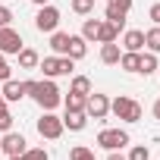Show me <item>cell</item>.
<instances>
[{"label": "cell", "mask_w": 160, "mask_h": 160, "mask_svg": "<svg viewBox=\"0 0 160 160\" xmlns=\"http://www.w3.org/2000/svg\"><path fill=\"white\" fill-rule=\"evenodd\" d=\"M10 78V63H7V57L0 53V82H7Z\"/></svg>", "instance_id": "31"}, {"label": "cell", "mask_w": 160, "mask_h": 160, "mask_svg": "<svg viewBox=\"0 0 160 160\" xmlns=\"http://www.w3.org/2000/svg\"><path fill=\"white\" fill-rule=\"evenodd\" d=\"M63 132H66L63 116H57L53 110H44V116L38 119V135H41V138H47V141H57Z\"/></svg>", "instance_id": "4"}, {"label": "cell", "mask_w": 160, "mask_h": 160, "mask_svg": "<svg viewBox=\"0 0 160 160\" xmlns=\"http://www.w3.org/2000/svg\"><path fill=\"white\" fill-rule=\"evenodd\" d=\"M126 16H129V13H122L119 7H110V3H107V22H113L119 32L126 28Z\"/></svg>", "instance_id": "24"}, {"label": "cell", "mask_w": 160, "mask_h": 160, "mask_svg": "<svg viewBox=\"0 0 160 160\" xmlns=\"http://www.w3.org/2000/svg\"><path fill=\"white\" fill-rule=\"evenodd\" d=\"M16 57H19V66H22V69H35V66L41 63L38 50H32V47H22V50H19Z\"/></svg>", "instance_id": "18"}, {"label": "cell", "mask_w": 160, "mask_h": 160, "mask_svg": "<svg viewBox=\"0 0 160 160\" xmlns=\"http://www.w3.org/2000/svg\"><path fill=\"white\" fill-rule=\"evenodd\" d=\"M88 53V41L82 35H69V47H66V57L69 60H85Z\"/></svg>", "instance_id": "11"}, {"label": "cell", "mask_w": 160, "mask_h": 160, "mask_svg": "<svg viewBox=\"0 0 160 160\" xmlns=\"http://www.w3.org/2000/svg\"><path fill=\"white\" fill-rule=\"evenodd\" d=\"M3 107H7V101H3V94H0V110H3Z\"/></svg>", "instance_id": "38"}, {"label": "cell", "mask_w": 160, "mask_h": 160, "mask_svg": "<svg viewBox=\"0 0 160 160\" xmlns=\"http://www.w3.org/2000/svg\"><path fill=\"white\" fill-rule=\"evenodd\" d=\"M85 101H88V98H82V94H72V91H69V94L63 98V107H66L69 113H85Z\"/></svg>", "instance_id": "20"}, {"label": "cell", "mask_w": 160, "mask_h": 160, "mask_svg": "<svg viewBox=\"0 0 160 160\" xmlns=\"http://www.w3.org/2000/svg\"><path fill=\"white\" fill-rule=\"evenodd\" d=\"M13 129V113L3 107V110H0V132H10Z\"/></svg>", "instance_id": "29"}, {"label": "cell", "mask_w": 160, "mask_h": 160, "mask_svg": "<svg viewBox=\"0 0 160 160\" xmlns=\"http://www.w3.org/2000/svg\"><path fill=\"white\" fill-rule=\"evenodd\" d=\"M3 25H13V10L10 7H0V28Z\"/></svg>", "instance_id": "30"}, {"label": "cell", "mask_w": 160, "mask_h": 160, "mask_svg": "<svg viewBox=\"0 0 160 160\" xmlns=\"http://www.w3.org/2000/svg\"><path fill=\"white\" fill-rule=\"evenodd\" d=\"M7 160H25V157H22V154H13V157H7Z\"/></svg>", "instance_id": "37"}, {"label": "cell", "mask_w": 160, "mask_h": 160, "mask_svg": "<svg viewBox=\"0 0 160 160\" xmlns=\"http://www.w3.org/2000/svg\"><path fill=\"white\" fill-rule=\"evenodd\" d=\"M144 47L151 53H160V25H154V28L144 32Z\"/></svg>", "instance_id": "23"}, {"label": "cell", "mask_w": 160, "mask_h": 160, "mask_svg": "<svg viewBox=\"0 0 160 160\" xmlns=\"http://www.w3.org/2000/svg\"><path fill=\"white\" fill-rule=\"evenodd\" d=\"M119 57H122V50H119V44H116V41L101 44V63H104V66H116V63H119Z\"/></svg>", "instance_id": "13"}, {"label": "cell", "mask_w": 160, "mask_h": 160, "mask_svg": "<svg viewBox=\"0 0 160 160\" xmlns=\"http://www.w3.org/2000/svg\"><path fill=\"white\" fill-rule=\"evenodd\" d=\"M129 141L132 138L126 129H101L98 132V148H104V151H122Z\"/></svg>", "instance_id": "5"}, {"label": "cell", "mask_w": 160, "mask_h": 160, "mask_svg": "<svg viewBox=\"0 0 160 160\" xmlns=\"http://www.w3.org/2000/svg\"><path fill=\"white\" fill-rule=\"evenodd\" d=\"M157 69H160L157 53H151V50H148V53H141V66H138V72H141V75H154Z\"/></svg>", "instance_id": "19"}, {"label": "cell", "mask_w": 160, "mask_h": 160, "mask_svg": "<svg viewBox=\"0 0 160 160\" xmlns=\"http://www.w3.org/2000/svg\"><path fill=\"white\" fill-rule=\"evenodd\" d=\"M122 50H135V53H141V50H144V32L129 28V32L122 35Z\"/></svg>", "instance_id": "12"}, {"label": "cell", "mask_w": 160, "mask_h": 160, "mask_svg": "<svg viewBox=\"0 0 160 160\" xmlns=\"http://www.w3.org/2000/svg\"><path fill=\"white\" fill-rule=\"evenodd\" d=\"M41 110H57L60 104H63V94H60V88H57V82L53 78H44V82H35V88H32V94H28Z\"/></svg>", "instance_id": "1"}, {"label": "cell", "mask_w": 160, "mask_h": 160, "mask_svg": "<svg viewBox=\"0 0 160 160\" xmlns=\"http://www.w3.org/2000/svg\"><path fill=\"white\" fill-rule=\"evenodd\" d=\"M116 66L126 69V72H138V66H141V53H135V50H122V57H119Z\"/></svg>", "instance_id": "15"}, {"label": "cell", "mask_w": 160, "mask_h": 160, "mask_svg": "<svg viewBox=\"0 0 160 160\" xmlns=\"http://www.w3.org/2000/svg\"><path fill=\"white\" fill-rule=\"evenodd\" d=\"M107 160H126V157H122L119 151H110V157H107Z\"/></svg>", "instance_id": "35"}, {"label": "cell", "mask_w": 160, "mask_h": 160, "mask_svg": "<svg viewBox=\"0 0 160 160\" xmlns=\"http://www.w3.org/2000/svg\"><path fill=\"white\" fill-rule=\"evenodd\" d=\"M126 160H151V151L144 148V144H135L132 151H129V157Z\"/></svg>", "instance_id": "27"}, {"label": "cell", "mask_w": 160, "mask_h": 160, "mask_svg": "<svg viewBox=\"0 0 160 160\" xmlns=\"http://www.w3.org/2000/svg\"><path fill=\"white\" fill-rule=\"evenodd\" d=\"M72 66H75V60H69V57H44L41 63H38V69L44 72V78H60V75H69L72 72Z\"/></svg>", "instance_id": "3"}, {"label": "cell", "mask_w": 160, "mask_h": 160, "mask_svg": "<svg viewBox=\"0 0 160 160\" xmlns=\"http://www.w3.org/2000/svg\"><path fill=\"white\" fill-rule=\"evenodd\" d=\"M69 7L78 16H88V13H94V0H69Z\"/></svg>", "instance_id": "25"}, {"label": "cell", "mask_w": 160, "mask_h": 160, "mask_svg": "<svg viewBox=\"0 0 160 160\" xmlns=\"http://www.w3.org/2000/svg\"><path fill=\"white\" fill-rule=\"evenodd\" d=\"M110 113L119 116L122 122H138V119H141V104L132 101L129 94H119V98L110 101Z\"/></svg>", "instance_id": "2"}, {"label": "cell", "mask_w": 160, "mask_h": 160, "mask_svg": "<svg viewBox=\"0 0 160 160\" xmlns=\"http://www.w3.org/2000/svg\"><path fill=\"white\" fill-rule=\"evenodd\" d=\"M94 157V151L88 148V144H75L72 151H69V160H91Z\"/></svg>", "instance_id": "26"}, {"label": "cell", "mask_w": 160, "mask_h": 160, "mask_svg": "<svg viewBox=\"0 0 160 160\" xmlns=\"http://www.w3.org/2000/svg\"><path fill=\"white\" fill-rule=\"evenodd\" d=\"M22 47H25V41H22V35H19L13 25H3V28H0V53H3V57H16Z\"/></svg>", "instance_id": "6"}, {"label": "cell", "mask_w": 160, "mask_h": 160, "mask_svg": "<svg viewBox=\"0 0 160 160\" xmlns=\"http://www.w3.org/2000/svg\"><path fill=\"white\" fill-rule=\"evenodd\" d=\"M22 157H25V160H50V154H47L44 148H28Z\"/></svg>", "instance_id": "28"}, {"label": "cell", "mask_w": 160, "mask_h": 160, "mask_svg": "<svg viewBox=\"0 0 160 160\" xmlns=\"http://www.w3.org/2000/svg\"><path fill=\"white\" fill-rule=\"evenodd\" d=\"M148 16H151V22H154V25H160V3H154V7L148 10Z\"/></svg>", "instance_id": "33"}, {"label": "cell", "mask_w": 160, "mask_h": 160, "mask_svg": "<svg viewBox=\"0 0 160 160\" xmlns=\"http://www.w3.org/2000/svg\"><path fill=\"white\" fill-rule=\"evenodd\" d=\"M85 113H88V116H94V119H107V113H110V98H107V94L91 91V94H88V101H85Z\"/></svg>", "instance_id": "9"}, {"label": "cell", "mask_w": 160, "mask_h": 160, "mask_svg": "<svg viewBox=\"0 0 160 160\" xmlns=\"http://www.w3.org/2000/svg\"><path fill=\"white\" fill-rule=\"evenodd\" d=\"M69 91H72V94L88 98V94H91V78H88V75H75V78H72V85H69Z\"/></svg>", "instance_id": "21"}, {"label": "cell", "mask_w": 160, "mask_h": 160, "mask_svg": "<svg viewBox=\"0 0 160 160\" xmlns=\"http://www.w3.org/2000/svg\"><path fill=\"white\" fill-rule=\"evenodd\" d=\"M32 3H35V7H47V3H50V0H32Z\"/></svg>", "instance_id": "36"}, {"label": "cell", "mask_w": 160, "mask_h": 160, "mask_svg": "<svg viewBox=\"0 0 160 160\" xmlns=\"http://www.w3.org/2000/svg\"><path fill=\"white\" fill-rule=\"evenodd\" d=\"M91 160H98V157H91Z\"/></svg>", "instance_id": "39"}, {"label": "cell", "mask_w": 160, "mask_h": 160, "mask_svg": "<svg viewBox=\"0 0 160 160\" xmlns=\"http://www.w3.org/2000/svg\"><path fill=\"white\" fill-rule=\"evenodd\" d=\"M119 38V28L113 25V22H101V32H98V44H110V41H116Z\"/></svg>", "instance_id": "17"}, {"label": "cell", "mask_w": 160, "mask_h": 160, "mask_svg": "<svg viewBox=\"0 0 160 160\" xmlns=\"http://www.w3.org/2000/svg\"><path fill=\"white\" fill-rule=\"evenodd\" d=\"M151 113H154V119H157V122H160V98H157V101H154V107H151Z\"/></svg>", "instance_id": "34"}, {"label": "cell", "mask_w": 160, "mask_h": 160, "mask_svg": "<svg viewBox=\"0 0 160 160\" xmlns=\"http://www.w3.org/2000/svg\"><path fill=\"white\" fill-rule=\"evenodd\" d=\"M63 126H66L69 132H82V129L88 126V113H69V110H66V116H63Z\"/></svg>", "instance_id": "14"}, {"label": "cell", "mask_w": 160, "mask_h": 160, "mask_svg": "<svg viewBox=\"0 0 160 160\" xmlns=\"http://www.w3.org/2000/svg\"><path fill=\"white\" fill-rule=\"evenodd\" d=\"M0 94H3V101H7V104H16V101H22V98H25V85H22V82H16V78H7L3 88H0Z\"/></svg>", "instance_id": "10"}, {"label": "cell", "mask_w": 160, "mask_h": 160, "mask_svg": "<svg viewBox=\"0 0 160 160\" xmlns=\"http://www.w3.org/2000/svg\"><path fill=\"white\" fill-rule=\"evenodd\" d=\"M101 22H104V19H85V22H82V38H85V41H98Z\"/></svg>", "instance_id": "22"}, {"label": "cell", "mask_w": 160, "mask_h": 160, "mask_svg": "<svg viewBox=\"0 0 160 160\" xmlns=\"http://www.w3.org/2000/svg\"><path fill=\"white\" fill-rule=\"evenodd\" d=\"M107 3H110V7H119L122 13H129V10H132V0H107Z\"/></svg>", "instance_id": "32"}, {"label": "cell", "mask_w": 160, "mask_h": 160, "mask_svg": "<svg viewBox=\"0 0 160 160\" xmlns=\"http://www.w3.org/2000/svg\"><path fill=\"white\" fill-rule=\"evenodd\" d=\"M66 47H69V35L66 32H50V50L57 57H66Z\"/></svg>", "instance_id": "16"}, {"label": "cell", "mask_w": 160, "mask_h": 160, "mask_svg": "<svg viewBox=\"0 0 160 160\" xmlns=\"http://www.w3.org/2000/svg\"><path fill=\"white\" fill-rule=\"evenodd\" d=\"M0 151H3L7 157H13V154H25L28 151V141H25V135L22 132H3V138H0Z\"/></svg>", "instance_id": "8"}, {"label": "cell", "mask_w": 160, "mask_h": 160, "mask_svg": "<svg viewBox=\"0 0 160 160\" xmlns=\"http://www.w3.org/2000/svg\"><path fill=\"white\" fill-rule=\"evenodd\" d=\"M35 28L38 32H44V35H50V32H57L60 28V10L57 7H38V16H35Z\"/></svg>", "instance_id": "7"}]
</instances>
